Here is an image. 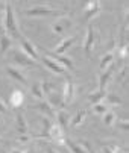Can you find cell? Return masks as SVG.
I'll use <instances>...</instances> for the list:
<instances>
[{"mask_svg":"<svg viewBox=\"0 0 129 153\" xmlns=\"http://www.w3.org/2000/svg\"><path fill=\"white\" fill-rule=\"evenodd\" d=\"M3 26H5V30H6V35L14 39H20L21 35H20V30H18V26H17V18H15V14H14V6L11 2H6L5 3V17H3Z\"/></svg>","mask_w":129,"mask_h":153,"instance_id":"1","label":"cell"},{"mask_svg":"<svg viewBox=\"0 0 129 153\" xmlns=\"http://www.w3.org/2000/svg\"><path fill=\"white\" fill-rule=\"evenodd\" d=\"M99 44V32H96L93 25L87 26V30H85V39H84V52L87 56H91L94 47Z\"/></svg>","mask_w":129,"mask_h":153,"instance_id":"2","label":"cell"},{"mask_svg":"<svg viewBox=\"0 0 129 153\" xmlns=\"http://www.w3.org/2000/svg\"><path fill=\"white\" fill-rule=\"evenodd\" d=\"M26 17H50V15H56V17H62L64 12L61 9H53L49 5H40V6H34L28 11H25Z\"/></svg>","mask_w":129,"mask_h":153,"instance_id":"3","label":"cell"},{"mask_svg":"<svg viewBox=\"0 0 129 153\" xmlns=\"http://www.w3.org/2000/svg\"><path fill=\"white\" fill-rule=\"evenodd\" d=\"M9 59H11V61H14L17 65H20V67H25V68L37 67V61L31 59L28 55H25V53L21 52L18 47L11 49V52H9Z\"/></svg>","mask_w":129,"mask_h":153,"instance_id":"4","label":"cell"},{"mask_svg":"<svg viewBox=\"0 0 129 153\" xmlns=\"http://www.w3.org/2000/svg\"><path fill=\"white\" fill-rule=\"evenodd\" d=\"M116 70H117V64H116V61H114L110 67H106V68L99 74V88H97V90H105V88H106V85H108V82H110L111 77L114 76Z\"/></svg>","mask_w":129,"mask_h":153,"instance_id":"5","label":"cell"},{"mask_svg":"<svg viewBox=\"0 0 129 153\" xmlns=\"http://www.w3.org/2000/svg\"><path fill=\"white\" fill-rule=\"evenodd\" d=\"M72 25H73V21H72L69 17L62 15V17H59V18L55 21V23H52V32H53L55 35H61V33L66 32L67 29H70Z\"/></svg>","mask_w":129,"mask_h":153,"instance_id":"6","label":"cell"},{"mask_svg":"<svg viewBox=\"0 0 129 153\" xmlns=\"http://www.w3.org/2000/svg\"><path fill=\"white\" fill-rule=\"evenodd\" d=\"M20 47H21L20 50L23 52L25 55H28L31 59H34V61H38L40 59V55H38L35 46L32 44L28 38H20Z\"/></svg>","mask_w":129,"mask_h":153,"instance_id":"7","label":"cell"},{"mask_svg":"<svg viewBox=\"0 0 129 153\" xmlns=\"http://www.w3.org/2000/svg\"><path fill=\"white\" fill-rule=\"evenodd\" d=\"M52 109L56 112V111H61V109H64V106H66V103H64V99H62V94L59 91H52L50 94H47V100H46Z\"/></svg>","mask_w":129,"mask_h":153,"instance_id":"8","label":"cell"},{"mask_svg":"<svg viewBox=\"0 0 129 153\" xmlns=\"http://www.w3.org/2000/svg\"><path fill=\"white\" fill-rule=\"evenodd\" d=\"M31 108H32V109H35V111H38L43 117H47V118H50V120H52V118H55V114H56V112L53 111L52 106H50L46 100H40L37 105H32Z\"/></svg>","mask_w":129,"mask_h":153,"instance_id":"9","label":"cell"},{"mask_svg":"<svg viewBox=\"0 0 129 153\" xmlns=\"http://www.w3.org/2000/svg\"><path fill=\"white\" fill-rule=\"evenodd\" d=\"M78 39V35L75 33V35H70V36H67V38H64L58 46H55V49L52 50V53H55V55H64L70 47H72V44Z\"/></svg>","mask_w":129,"mask_h":153,"instance_id":"10","label":"cell"},{"mask_svg":"<svg viewBox=\"0 0 129 153\" xmlns=\"http://www.w3.org/2000/svg\"><path fill=\"white\" fill-rule=\"evenodd\" d=\"M61 94H62V99H64V103L66 105L73 102V99H75V83L70 77H67L66 83H64V90H62Z\"/></svg>","mask_w":129,"mask_h":153,"instance_id":"11","label":"cell"},{"mask_svg":"<svg viewBox=\"0 0 129 153\" xmlns=\"http://www.w3.org/2000/svg\"><path fill=\"white\" fill-rule=\"evenodd\" d=\"M46 56H49L50 59H53L56 64H59L62 68H66L67 71L69 70H73L75 68V65H73V61L70 59V58H67V56H62V55H55V53H52V52H49V53H46Z\"/></svg>","mask_w":129,"mask_h":153,"instance_id":"12","label":"cell"},{"mask_svg":"<svg viewBox=\"0 0 129 153\" xmlns=\"http://www.w3.org/2000/svg\"><path fill=\"white\" fill-rule=\"evenodd\" d=\"M84 21H90L91 18H94L99 12H100V2H88L84 6Z\"/></svg>","mask_w":129,"mask_h":153,"instance_id":"13","label":"cell"},{"mask_svg":"<svg viewBox=\"0 0 129 153\" xmlns=\"http://www.w3.org/2000/svg\"><path fill=\"white\" fill-rule=\"evenodd\" d=\"M40 59H41V62L44 64L46 67H47V68L52 71V73L62 74V76H64V74H67V70H66V68H62L59 64H56V62H55L53 59H50L49 56H46V55H44V56H43V58H40Z\"/></svg>","mask_w":129,"mask_h":153,"instance_id":"14","label":"cell"},{"mask_svg":"<svg viewBox=\"0 0 129 153\" xmlns=\"http://www.w3.org/2000/svg\"><path fill=\"white\" fill-rule=\"evenodd\" d=\"M55 118H56V124H58L59 127H62L64 130H66V127L70 124V118H72V115H70L69 111H66V109H61V111H56Z\"/></svg>","mask_w":129,"mask_h":153,"instance_id":"15","label":"cell"},{"mask_svg":"<svg viewBox=\"0 0 129 153\" xmlns=\"http://www.w3.org/2000/svg\"><path fill=\"white\" fill-rule=\"evenodd\" d=\"M15 130H17V135H28V121L21 112L15 115Z\"/></svg>","mask_w":129,"mask_h":153,"instance_id":"16","label":"cell"},{"mask_svg":"<svg viewBox=\"0 0 129 153\" xmlns=\"http://www.w3.org/2000/svg\"><path fill=\"white\" fill-rule=\"evenodd\" d=\"M6 73H8V76H9L11 79H14V80H15V82H18V83H23V85H26V83H28V80H26L25 74L21 73L18 68L12 67V65H6Z\"/></svg>","mask_w":129,"mask_h":153,"instance_id":"17","label":"cell"},{"mask_svg":"<svg viewBox=\"0 0 129 153\" xmlns=\"http://www.w3.org/2000/svg\"><path fill=\"white\" fill-rule=\"evenodd\" d=\"M25 103V94L21 90H14L11 94V105L12 108H20L21 105Z\"/></svg>","mask_w":129,"mask_h":153,"instance_id":"18","label":"cell"},{"mask_svg":"<svg viewBox=\"0 0 129 153\" xmlns=\"http://www.w3.org/2000/svg\"><path fill=\"white\" fill-rule=\"evenodd\" d=\"M85 118H87V111H85V109H79V111L70 118V126L72 127H78V126H81L85 121Z\"/></svg>","mask_w":129,"mask_h":153,"instance_id":"19","label":"cell"},{"mask_svg":"<svg viewBox=\"0 0 129 153\" xmlns=\"http://www.w3.org/2000/svg\"><path fill=\"white\" fill-rule=\"evenodd\" d=\"M114 59H116V56H114V52H106V53L102 56V59H100V64H99V70H100V71H103L106 67H110V65L114 62Z\"/></svg>","mask_w":129,"mask_h":153,"instance_id":"20","label":"cell"},{"mask_svg":"<svg viewBox=\"0 0 129 153\" xmlns=\"http://www.w3.org/2000/svg\"><path fill=\"white\" fill-rule=\"evenodd\" d=\"M12 46V38H9L6 33L0 35V56L5 55Z\"/></svg>","mask_w":129,"mask_h":153,"instance_id":"21","label":"cell"},{"mask_svg":"<svg viewBox=\"0 0 129 153\" xmlns=\"http://www.w3.org/2000/svg\"><path fill=\"white\" fill-rule=\"evenodd\" d=\"M105 96H106V91H105V90H94L93 93L88 94V102H90L91 105L100 103V102L105 99Z\"/></svg>","mask_w":129,"mask_h":153,"instance_id":"22","label":"cell"},{"mask_svg":"<svg viewBox=\"0 0 129 153\" xmlns=\"http://www.w3.org/2000/svg\"><path fill=\"white\" fill-rule=\"evenodd\" d=\"M105 105L108 106V108H111V106H122L123 105V102H122V99L117 96V94H114V93H106V96H105Z\"/></svg>","mask_w":129,"mask_h":153,"instance_id":"23","label":"cell"},{"mask_svg":"<svg viewBox=\"0 0 129 153\" xmlns=\"http://www.w3.org/2000/svg\"><path fill=\"white\" fill-rule=\"evenodd\" d=\"M100 150H102V153H120L122 147L114 144V143H103Z\"/></svg>","mask_w":129,"mask_h":153,"instance_id":"24","label":"cell"},{"mask_svg":"<svg viewBox=\"0 0 129 153\" xmlns=\"http://www.w3.org/2000/svg\"><path fill=\"white\" fill-rule=\"evenodd\" d=\"M116 120H117V115H116L114 111H111V109H110V111H106V112L103 114V118H102V121H103L105 126H111V124H114Z\"/></svg>","mask_w":129,"mask_h":153,"instance_id":"25","label":"cell"},{"mask_svg":"<svg viewBox=\"0 0 129 153\" xmlns=\"http://www.w3.org/2000/svg\"><path fill=\"white\" fill-rule=\"evenodd\" d=\"M31 93H32V97L34 99H38L41 100L43 97H44V94H43V90H41V83L40 82H35L31 85Z\"/></svg>","mask_w":129,"mask_h":153,"instance_id":"26","label":"cell"},{"mask_svg":"<svg viewBox=\"0 0 129 153\" xmlns=\"http://www.w3.org/2000/svg\"><path fill=\"white\" fill-rule=\"evenodd\" d=\"M64 146H67V147H69V150H70L72 153H85V152H84V149H82L78 143H75L73 140L66 138V144H64Z\"/></svg>","mask_w":129,"mask_h":153,"instance_id":"27","label":"cell"},{"mask_svg":"<svg viewBox=\"0 0 129 153\" xmlns=\"http://www.w3.org/2000/svg\"><path fill=\"white\" fill-rule=\"evenodd\" d=\"M108 106H106L103 102H100V103H96V105H93V112L96 114V115H103L106 111H108Z\"/></svg>","mask_w":129,"mask_h":153,"instance_id":"28","label":"cell"},{"mask_svg":"<svg viewBox=\"0 0 129 153\" xmlns=\"http://www.w3.org/2000/svg\"><path fill=\"white\" fill-rule=\"evenodd\" d=\"M41 90H43V94H50L52 91H55V85L49 80H43L41 82Z\"/></svg>","mask_w":129,"mask_h":153,"instance_id":"29","label":"cell"},{"mask_svg":"<svg viewBox=\"0 0 129 153\" xmlns=\"http://www.w3.org/2000/svg\"><path fill=\"white\" fill-rule=\"evenodd\" d=\"M78 144L84 149V152H85V153H96V152H94V149L91 147V144H90L88 141H84V140H82V141H79Z\"/></svg>","mask_w":129,"mask_h":153,"instance_id":"30","label":"cell"},{"mask_svg":"<svg viewBox=\"0 0 129 153\" xmlns=\"http://www.w3.org/2000/svg\"><path fill=\"white\" fill-rule=\"evenodd\" d=\"M116 47H117V39L116 38H111V41L108 42V47H106V49H108V52H114Z\"/></svg>","mask_w":129,"mask_h":153,"instance_id":"31","label":"cell"},{"mask_svg":"<svg viewBox=\"0 0 129 153\" xmlns=\"http://www.w3.org/2000/svg\"><path fill=\"white\" fill-rule=\"evenodd\" d=\"M29 140H31L29 135H17V141H20V143H28Z\"/></svg>","mask_w":129,"mask_h":153,"instance_id":"32","label":"cell"},{"mask_svg":"<svg viewBox=\"0 0 129 153\" xmlns=\"http://www.w3.org/2000/svg\"><path fill=\"white\" fill-rule=\"evenodd\" d=\"M117 126H119V129H123L125 132H128V120H123V121H120Z\"/></svg>","mask_w":129,"mask_h":153,"instance_id":"33","label":"cell"},{"mask_svg":"<svg viewBox=\"0 0 129 153\" xmlns=\"http://www.w3.org/2000/svg\"><path fill=\"white\" fill-rule=\"evenodd\" d=\"M0 112H2V114H6L8 112V108H6V105L2 100H0Z\"/></svg>","mask_w":129,"mask_h":153,"instance_id":"34","label":"cell"},{"mask_svg":"<svg viewBox=\"0 0 129 153\" xmlns=\"http://www.w3.org/2000/svg\"><path fill=\"white\" fill-rule=\"evenodd\" d=\"M46 153H58V152H56L53 147H47V149H46Z\"/></svg>","mask_w":129,"mask_h":153,"instance_id":"35","label":"cell"},{"mask_svg":"<svg viewBox=\"0 0 129 153\" xmlns=\"http://www.w3.org/2000/svg\"><path fill=\"white\" fill-rule=\"evenodd\" d=\"M11 153H23V152L18 150V149H12V150H11Z\"/></svg>","mask_w":129,"mask_h":153,"instance_id":"36","label":"cell"},{"mask_svg":"<svg viewBox=\"0 0 129 153\" xmlns=\"http://www.w3.org/2000/svg\"><path fill=\"white\" fill-rule=\"evenodd\" d=\"M0 143H3V140H2V138H0Z\"/></svg>","mask_w":129,"mask_h":153,"instance_id":"37","label":"cell"},{"mask_svg":"<svg viewBox=\"0 0 129 153\" xmlns=\"http://www.w3.org/2000/svg\"><path fill=\"white\" fill-rule=\"evenodd\" d=\"M0 35H2V33H0Z\"/></svg>","mask_w":129,"mask_h":153,"instance_id":"38","label":"cell"}]
</instances>
